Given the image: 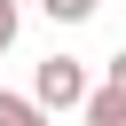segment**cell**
Wrapping results in <instances>:
<instances>
[{
  "mask_svg": "<svg viewBox=\"0 0 126 126\" xmlns=\"http://www.w3.org/2000/svg\"><path fill=\"white\" fill-rule=\"evenodd\" d=\"M87 94H94V79H87V63L79 55H47L39 71H32V102L55 118V110H87Z\"/></svg>",
  "mask_w": 126,
  "mask_h": 126,
  "instance_id": "1",
  "label": "cell"
},
{
  "mask_svg": "<svg viewBox=\"0 0 126 126\" xmlns=\"http://www.w3.org/2000/svg\"><path fill=\"white\" fill-rule=\"evenodd\" d=\"M79 126H126V87H110V79H102V87L87 94V110H79Z\"/></svg>",
  "mask_w": 126,
  "mask_h": 126,
  "instance_id": "2",
  "label": "cell"
},
{
  "mask_svg": "<svg viewBox=\"0 0 126 126\" xmlns=\"http://www.w3.org/2000/svg\"><path fill=\"white\" fill-rule=\"evenodd\" d=\"M0 126H47V110H39L32 94H8V87H0Z\"/></svg>",
  "mask_w": 126,
  "mask_h": 126,
  "instance_id": "3",
  "label": "cell"
},
{
  "mask_svg": "<svg viewBox=\"0 0 126 126\" xmlns=\"http://www.w3.org/2000/svg\"><path fill=\"white\" fill-rule=\"evenodd\" d=\"M102 0H39V16H55V24H87Z\"/></svg>",
  "mask_w": 126,
  "mask_h": 126,
  "instance_id": "4",
  "label": "cell"
},
{
  "mask_svg": "<svg viewBox=\"0 0 126 126\" xmlns=\"http://www.w3.org/2000/svg\"><path fill=\"white\" fill-rule=\"evenodd\" d=\"M16 32H24V8H16V0H0V55L16 47Z\"/></svg>",
  "mask_w": 126,
  "mask_h": 126,
  "instance_id": "5",
  "label": "cell"
},
{
  "mask_svg": "<svg viewBox=\"0 0 126 126\" xmlns=\"http://www.w3.org/2000/svg\"><path fill=\"white\" fill-rule=\"evenodd\" d=\"M110 87H126V47H118V55H110Z\"/></svg>",
  "mask_w": 126,
  "mask_h": 126,
  "instance_id": "6",
  "label": "cell"
}]
</instances>
